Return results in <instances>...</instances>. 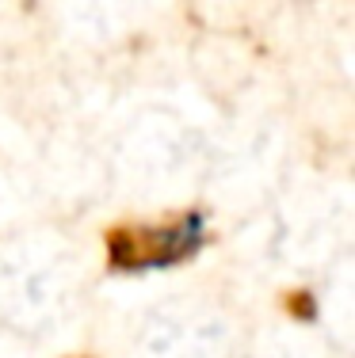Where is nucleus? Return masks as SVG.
Returning a JSON list of instances; mask_svg holds the SVG:
<instances>
[{"mask_svg":"<svg viewBox=\"0 0 355 358\" xmlns=\"http://www.w3.org/2000/svg\"><path fill=\"white\" fill-rule=\"evenodd\" d=\"M207 244V210H183L176 221L165 225H111L104 233L107 267L118 275L138 271H168L195 259Z\"/></svg>","mask_w":355,"mask_h":358,"instance_id":"f257e3e1","label":"nucleus"},{"mask_svg":"<svg viewBox=\"0 0 355 358\" xmlns=\"http://www.w3.org/2000/svg\"><path fill=\"white\" fill-rule=\"evenodd\" d=\"M283 313L291 320H298V324H314L317 320V294H314V289H306V286L286 289V294H283Z\"/></svg>","mask_w":355,"mask_h":358,"instance_id":"f03ea898","label":"nucleus"}]
</instances>
